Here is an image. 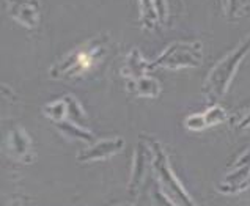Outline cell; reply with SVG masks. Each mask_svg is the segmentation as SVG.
Here are the masks:
<instances>
[]
</instances>
